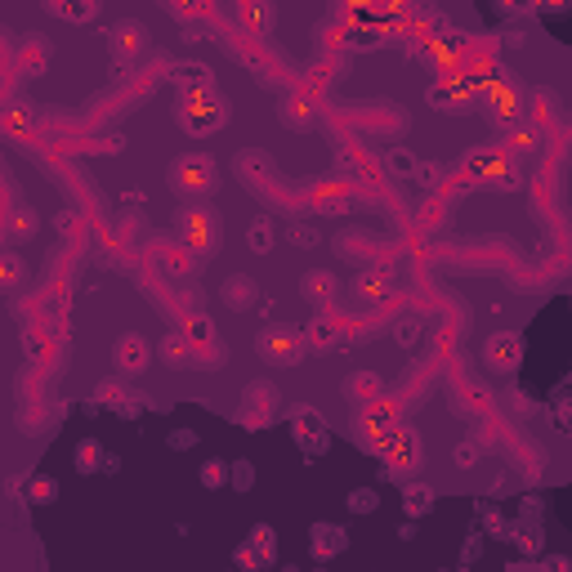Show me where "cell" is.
<instances>
[{
  "mask_svg": "<svg viewBox=\"0 0 572 572\" xmlns=\"http://www.w3.org/2000/svg\"><path fill=\"white\" fill-rule=\"evenodd\" d=\"M175 121L188 130L193 139H206L215 130H224L228 121V99L215 85H193V90H179L175 99Z\"/></svg>",
  "mask_w": 572,
  "mask_h": 572,
  "instance_id": "1",
  "label": "cell"
},
{
  "mask_svg": "<svg viewBox=\"0 0 572 572\" xmlns=\"http://www.w3.org/2000/svg\"><path fill=\"white\" fill-rule=\"evenodd\" d=\"M166 184H170V193L184 197V202H206L219 188V166L206 152H184V157L170 161Z\"/></svg>",
  "mask_w": 572,
  "mask_h": 572,
  "instance_id": "2",
  "label": "cell"
},
{
  "mask_svg": "<svg viewBox=\"0 0 572 572\" xmlns=\"http://www.w3.org/2000/svg\"><path fill=\"white\" fill-rule=\"evenodd\" d=\"M376 456H380V479H412L425 461V443L412 425L398 421L385 434V443L376 447Z\"/></svg>",
  "mask_w": 572,
  "mask_h": 572,
  "instance_id": "3",
  "label": "cell"
},
{
  "mask_svg": "<svg viewBox=\"0 0 572 572\" xmlns=\"http://www.w3.org/2000/svg\"><path fill=\"white\" fill-rule=\"evenodd\" d=\"M398 421H403V403H398L394 394H385V389H380L376 398L358 403V412H354V443L362 447V452L376 456V447L385 443V434Z\"/></svg>",
  "mask_w": 572,
  "mask_h": 572,
  "instance_id": "4",
  "label": "cell"
},
{
  "mask_svg": "<svg viewBox=\"0 0 572 572\" xmlns=\"http://www.w3.org/2000/svg\"><path fill=\"white\" fill-rule=\"evenodd\" d=\"M425 103L434 112H447V117H465L479 103V81L470 72H438L425 90Z\"/></svg>",
  "mask_w": 572,
  "mask_h": 572,
  "instance_id": "5",
  "label": "cell"
},
{
  "mask_svg": "<svg viewBox=\"0 0 572 572\" xmlns=\"http://www.w3.org/2000/svg\"><path fill=\"white\" fill-rule=\"evenodd\" d=\"M179 242H184L197 260L215 255L219 246H224V219H219L215 206L197 202V206H188V211H179Z\"/></svg>",
  "mask_w": 572,
  "mask_h": 572,
  "instance_id": "6",
  "label": "cell"
},
{
  "mask_svg": "<svg viewBox=\"0 0 572 572\" xmlns=\"http://www.w3.org/2000/svg\"><path fill=\"white\" fill-rule=\"evenodd\" d=\"M465 179L479 188H501V193H510V188H519V161H514L501 143H488V148H479L465 161Z\"/></svg>",
  "mask_w": 572,
  "mask_h": 572,
  "instance_id": "7",
  "label": "cell"
},
{
  "mask_svg": "<svg viewBox=\"0 0 572 572\" xmlns=\"http://www.w3.org/2000/svg\"><path fill=\"white\" fill-rule=\"evenodd\" d=\"M479 103L488 108V117L497 121V126H514V121L528 117V99H523V90L510 81V76H488V81L479 85Z\"/></svg>",
  "mask_w": 572,
  "mask_h": 572,
  "instance_id": "8",
  "label": "cell"
},
{
  "mask_svg": "<svg viewBox=\"0 0 572 572\" xmlns=\"http://www.w3.org/2000/svg\"><path fill=\"white\" fill-rule=\"evenodd\" d=\"M255 354L269 362V367H300L309 345H304V331L286 327V322H269V327L255 336Z\"/></svg>",
  "mask_w": 572,
  "mask_h": 572,
  "instance_id": "9",
  "label": "cell"
},
{
  "mask_svg": "<svg viewBox=\"0 0 572 572\" xmlns=\"http://www.w3.org/2000/svg\"><path fill=\"white\" fill-rule=\"evenodd\" d=\"M465 50H470V41H465L461 32H438V36H429L425 45H416L412 54L425 63L429 72H461Z\"/></svg>",
  "mask_w": 572,
  "mask_h": 572,
  "instance_id": "10",
  "label": "cell"
},
{
  "mask_svg": "<svg viewBox=\"0 0 572 572\" xmlns=\"http://www.w3.org/2000/svg\"><path fill=\"white\" fill-rule=\"evenodd\" d=\"M108 50H112V59H117L121 68H135V63H143V54L152 50L148 27H143L139 18H121V23H112L108 27Z\"/></svg>",
  "mask_w": 572,
  "mask_h": 572,
  "instance_id": "11",
  "label": "cell"
},
{
  "mask_svg": "<svg viewBox=\"0 0 572 572\" xmlns=\"http://www.w3.org/2000/svg\"><path fill=\"white\" fill-rule=\"evenodd\" d=\"M278 412H282V398H278V389H273L269 380H251V385L242 389V407H237V421H242L246 429L269 425Z\"/></svg>",
  "mask_w": 572,
  "mask_h": 572,
  "instance_id": "12",
  "label": "cell"
},
{
  "mask_svg": "<svg viewBox=\"0 0 572 572\" xmlns=\"http://www.w3.org/2000/svg\"><path fill=\"white\" fill-rule=\"evenodd\" d=\"M286 416H291V438L300 443V452H304V456H313V461H318V456H327V452H331L327 421H322V416L313 412V407H291Z\"/></svg>",
  "mask_w": 572,
  "mask_h": 572,
  "instance_id": "13",
  "label": "cell"
},
{
  "mask_svg": "<svg viewBox=\"0 0 572 572\" xmlns=\"http://www.w3.org/2000/svg\"><path fill=\"white\" fill-rule=\"evenodd\" d=\"M483 367L492 376H514L523 367V336L519 331H492L483 345Z\"/></svg>",
  "mask_w": 572,
  "mask_h": 572,
  "instance_id": "14",
  "label": "cell"
},
{
  "mask_svg": "<svg viewBox=\"0 0 572 572\" xmlns=\"http://www.w3.org/2000/svg\"><path fill=\"white\" fill-rule=\"evenodd\" d=\"M188 336V349H193V367H206V371H219L224 367V340L215 336V327L206 318H193V322H184L179 327Z\"/></svg>",
  "mask_w": 572,
  "mask_h": 572,
  "instance_id": "15",
  "label": "cell"
},
{
  "mask_svg": "<svg viewBox=\"0 0 572 572\" xmlns=\"http://www.w3.org/2000/svg\"><path fill=\"white\" fill-rule=\"evenodd\" d=\"M278 121L286 130H295V135H309V130L322 126V103L313 99V94L291 90V94H282L278 99Z\"/></svg>",
  "mask_w": 572,
  "mask_h": 572,
  "instance_id": "16",
  "label": "cell"
},
{
  "mask_svg": "<svg viewBox=\"0 0 572 572\" xmlns=\"http://www.w3.org/2000/svg\"><path fill=\"white\" fill-rule=\"evenodd\" d=\"M152 358H157V349H152L148 340L139 336V331H126V336H117V345H112V367H117L121 380L143 376Z\"/></svg>",
  "mask_w": 572,
  "mask_h": 572,
  "instance_id": "17",
  "label": "cell"
},
{
  "mask_svg": "<svg viewBox=\"0 0 572 572\" xmlns=\"http://www.w3.org/2000/svg\"><path fill=\"white\" fill-rule=\"evenodd\" d=\"M304 202H309V211L336 219L349 211V184H340V179H313V184L304 188Z\"/></svg>",
  "mask_w": 572,
  "mask_h": 572,
  "instance_id": "18",
  "label": "cell"
},
{
  "mask_svg": "<svg viewBox=\"0 0 572 572\" xmlns=\"http://www.w3.org/2000/svg\"><path fill=\"white\" fill-rule=\"evenodd\" d=\"M345 546H349V532L340 528V523H313V528H309L313 564H331L336 555H345Z\"/></svg>",
  "mask_w": 572,
  "mask_h": 572,
  "instance_id": "19",
  "label": "cell"
},
{
  "mask_svg": "<svg viewBox=\"0 0 572 572\" xmlns=\"http://www.w3.org/2000/svg\"><path fill=\"white\" fill-rule=\"evenodd\" d=\"M219 300H224L233 313H246L255 300H260V282H255L251 273H228L224 286H219Z\"/></svg>",
  "mask_w": 572,
  "mask_h": 572,
  "instance_id": "20",
  "label": "cell"
},
{
  "mask_svg": "<svg viewBox=\"0 0 572 572\" xmlns=\"http://www.w3.org/2000/svg\"><path fill=\"white\" fill-rule=\"evenodd\" d=\"M541 143H546V130L523 117V121H514V126H505L501 148L510 152V157H523V152H541Z\"/></svg>",
  "mask_w": 572,
  "mask_h": 572,
  "instance_id": "21",
  "label": "cell"
},
{
  "mask_svg": "<svg viewBox=\"0 0 572 572\" xmlns=\"http://www.w3.org/2000/svg\"><path fill=\"white\" fill-rule=\"evenodd\" d=\"M0 228H5L9 246H23V242H32V237L41 233V215H36L32 206H14L9 215H0Z\"/></svg>",
  "mask_w": 572,
  "mask_h": 572,
  "instance_id": "22",
  "label": "cell"
},
{
  "mask_svg": "<svg viewBox=\"0 0 572 572\" xmlns=\"http://www.w3.org/2000/svg\"><path fill=\"white\" fill-rule=\"evenodd\" d=\"M237 18H242V27L251 36H269L273 23H278V9H273V0H242Z\"/></svg>",
  "mask_w": 572,
  "mask_h": 572,
  "instance_id": "23",
  "label": "cell"
},
{
  "mask_svg": "<svg viewBox=\"0 0 572 572\" xmlns=\"http://www.w3.org/2000/svg\"><path fill=\"white\" fill-rule=\"evenodd\" d=\"M0 135L32 139L36 135V112L27 108V103H9V108H0Z\"/></svg>",
  "mask_w": 572,
  "mask_h": 572,
  "instance_id": "24",
  "label": "cell"
},
{
  "mask_svg": "<svg viewBox=\"0 0 572 572\" xmlns=\"http://www.w3.org/2000/svg\"><path fill=\"white\" fill-rule=\"evenodd\" d=\"M336 286H340V282L331 278L327 269H309V273H304V278H300V295L313 304V309H322V304H331V300H336Z\"/></svg>",
  "mask_w": 572,
  "mask_h": 572,
  "instance_id": "25",
  "label": "cell"
},
{
  "mask_svg": "<svg viewBox=\"0 0 572 572\" xmlns=\"http://www.w3.org/2000/svg\"><path fill=\"white\" fill-rule=\"evenodd\" d=\"M27 282H32V269H27L23 255L0 251V295H18Z\"/></svg>",
  "mask_w": 572,
  "mask_h": 572,
  "instance_id": "26",
  "label": "cell"
},
{
  "mask_svg": "<svg viewBox=\"0 0 572 572\" xmlns=\"http://www.w3.org/2000/svg\"><path fill=\"white\" fill-rule=\"evenodd\" d=\"M358 300L362 304H385L394 300V273L389 269H371L358 278Z\"/></svg>",
  "mask_w": 572,
  "mask_h": 572,
  "instance_id": "27",
  "label": "cell"
},
{
  "mask_svg": "<svg viewBox=\"0 0 572 572\" xmlns=\"http://www.w3.org/2000/svg\"><path fill=\"white\" fill-rule=\"evenodd\" d=\"M157 358L166 362L170 371L193 367V349H188V336H184V331H166V336H161V345H157Z\"/></svg>",
  "mask_w": 572,
  "mask_h": 572,
  "instance_id": "28",
  "label": "cell"
},
{
  "mask_svg": "<svg viewBox=\"0 0 572 572\" xmlns=\"http://www.w3.org/2000/svg\"><path fill=\"white\" fill-rule=\"evenodd\" d=\"M510 541L523 550V555H541L546 528H541V519H528V514H523V523H510Z\"/></svg>",
  "mask_w": 572,
  "mask_h": 572,
  "instance_id": "29",
  "label": "cell"
},
{
  "mask_svg": "<svg viewBox=\"0 0 572 572\" xmlns=\"http://www.w3.org/2000/svg\"><path fill=\"white\" fill-rule=\"evenodd\" d=\"M41 5L63 23H90L99 14V0H41Z\"/></svg>",
  "mask_w": 572,
  "mask_h": 572,
  "instance_id": "30",
  "label": "cell"
},
{
  "mask_svg": "<svg viewBox=\"0 0 572 572\" xmlns=\"http://www.w3.org/2000/svg\"><path fill=\"white\" fill-rule=\"evenodd\" d=\"M99 403H108L112 412H121V416H135L139 412V398L130 394L121 380H103V385H99Z\"/></svg>",
  "mask_w": 572,
  "mask_h": 572,
  "instance_id": "31",
  "label": "cell"
},
{
  "mask_svg": "<svg viewBox=\"0 0 572 572\" xmlns=\"http://www.w3.org/2000/svg\"><path fill=\"white\" fill-rule=\"evenodd\" d=\"M412 9H416V0H376V5H371V14L380 18V27H394V32H403V23L412 18Z\"/></svg>",
  "mask_w": 572,
  "mask_h": 572,
  "instance_id": "32",
  "label": "cell"
},
{
  "mask_svg": "<svg viewBox=\"0 0 572 572\" xmlns=\"http://www.w3.org/2000/svg\"><path fill=\"white\" fill-rule=\"evenodd\" d=\"M103 452H108V447H103L99 438H81V443H76V452H72L76 474H99L103 470Z\"/></svg>",
  "mask_w": 572,
  "mask_h": 572,
  "instance_id": "33",
  "label": "cell"
},
{
  "mask_svg": "<svg viewBox=\"0 0 572 572\" xmlns=\"http://www.w3.org/2000/svg\"><path fill=\"white\" fill-rule=\"evenodd\" d=\"M434 510V488L429 483H407L403 488V514L407 519H425Z\"/></svg>",
  "mask_w": 572,
  "mask_h": 572,
  "instance_id": "34",
  "label": "cell"
},
{
  "mask_svg": "<svg viewBox=\"0 0 572 572\" xmlns=\"http://www.w3.org/2000/svg\"><path fill=\"white\" fill-rule=\"evenodd\" d=\"M340 389H345V398L358 407V403H367V398H376L380 389H385V380H380V376H371V371H358V376H349Z\"/></svg>",
  "mask_w": 572,
  "mask_h": 572,
  "instance_id": "35",
  "label": "cell"
},
{
  "mask_svg": "<svg viewBox=\"0 0 572 572\" xmlns=\"http://www.w3.org/2000/svg\"><path fill=\"white\" fill-rule=\"evenodd\" d=\"M273 242H278V228H273V219L269 215L251 219V228H246V246H251L255 255H269Z\"/></svg>",
  "mask_w": 572,
  "mask_h": 572,
  "instance_id": "36",
  "label": "cell"
},
{
  "mask_svg": "<svg viewBox=\"0 0 572 572\" xmlns=\"http://www.w3.org/2000/svg\"><path fill=\"white\" fill-rule=\"evenodd\" d=\"M304 345L336 349V345H340V322H336V318H313L309 331H304Z\"/></svg>",
  "mask_w": 572,
  "mask_h": 572,
  "instance_id": "37",
  "label": "cell"
},
{
  "mask_svg": "<svg viewBox=\"0 0 572 572\" xmlns=\"http://www.w3.org/2000/svg\"><path fill=\"white\" fill-rule=\"evenodd\" d=\"M161 269H166L170 278H188V273L197 269V255L179 242V246H170V251H161Z\"/></svg>",
  "mask_w": 572,
  "mask_h": 572,
  "instance_id": "38",
  "label": "cell"
},
{
  "mask_svg": "<svg viewBox=\"0 0 572 572\" xmlns=\"http://www.w3.org/2000/svg\"><path fill=\"white\" fill-rule=\"evenodd\" d=\"M45 68H50V45H45V41H27L23 54H18V72L41 76Z\"/></svg>",
  "mask_w": 572,
  "mask_h": 572,
  "instance_id": "39",
  "label": "cell"
},
{
  "mask_svg": "<svg viewBox=\"0 0 572 572\" xmlns=\"http://www.w3.org/2000/svg\"><path fill=\"white\" fill-rule=\"evenodd\" d=\"M27 501L32 505H54L59 501V479H54V474H32V479H27Z\"/></svg>",
  "mask_w": 572,
  "mask_h": 572,
  "instance_id": "40",
  "label": "cell"
},
{
  "mask_svg": "<svg viewBox=\"0 0 572 572\" xmlns=\"http://www.w3.org/2000/svg\"><path fill=\"white\" fill-rule=\"evenodd\" d=\"M251 546L260 550V559H264V568L278 559V532H273V523H255L251 528Z\"/></svg>",
  "mask_w": 572,
  "mask_h": 572,
  "instance_id": "41",
  "label": "cell"
},
{
  "mask_svg": "<svg viewBox=\"0 0 572 572\" xmlns=\"http://www.w3.org/2000/svg\"><path fill=\"white\" fill-rule=\"evenodd\" d=\"M197 479H202V488H228V461H219V456H211V461H202V470H197Z\"/></svg>",
  "mask_w": 572,
  "mask_h": 572,
  "instance_id": "42",
  "label": "cell"
},
{
  "mask_svg": "<svg viewBox=\"0 0 572 572\" xmlns=\"http://www.w3.org/2000/svg\"><path fill=\"white\" fill-rule=\"evenodd\" d=\"M237 170H242L246 184H255V175H273V161L264 157V152H242V157H237Z\"/></svg>",
  "mask_w": 572,
  "mask_h": 572,
  "instance_id": "43",
  "label": "cell"
},
{
  "mask_svg": "<svg viewBox=\"0 0 572 572\" xmlns=\"http://www.w3.org/2000/svg\"><path fill=\"white\" fill-rule=\"evenodd\" d=\"M228 488L251 492L255 488V465L251 461H228Z\"/></svg>",
  "mask_w": 572,
  "mask_h": 572,
  "instance_id": "44",
  "label": "cell"
},
{
  "mask_svg": "<svg viewBox=\"0 0 572 572\" xmlns=\"http://www.w3.org/2000/svg\"><path fill=\"white\" fill-rule=\"evenodd\" d=\"M345 505H349V514H376L380 497H376V488H354L345 497Z\"/></svg>",
  "mask_w": 572,
  "mask_h": 572,
  "instance_id": "45",
  "label": "cell"
},
{
  "mask_svg": "<svg viewBox=\"0 0 572 572\" xmlns=\"http://www.w3.org/2000/svg\"><path fill=\"white\" fill-rule=\"evenodd\" d=\"M175 85H179V90H193V85H211V72H206L202 63H184V68L175 72Z\"/></svg>",
  "mask_w": 572,
  "mask_h": 572,
  "instance_id": "46",
  "label": "cell"
},
{
  "mask_svg": "<svg viewBox=\"0 0 572 572\" xmlns=\"http://www.w3.org/2000/svg\"><path fill=\"white\" fill-rule=\"evenodd\" d=\"M233 564H237V568H246V572H260V568H264V559H260V550L251 546V537H246V541H237V550H233Z\"/></svg>",
  "mask_w": 572,
  "mask_h": 572,
  "instance_id": "47",
  "label": "cell"
},
{
  "mask_svg": "<svg viewBox=\"0 0 572 572\" xmlns=\"http://www.w3.org/2000/svg\"><path fill=\"white\" fill-rule=\"evenodd\" d=\"M479 519H483V528H488L492 537H505V541H510V519H505L501 510H492V505H483V514H479Z\"/></svg>",
  "mask_w": 572,
  "mask_h": 572,
  "instance_id": "48",
  "label": "cell"
},
{
  "mask_svg": "<svg viewBox=\"0 0 572 572\" xmlns=\"http://www.w3.org/2000/svg\"><path fill=\"white\" fill-rule=\"evenodd\" d=\"M371 5H376V0H336V14L358 23V18H371Z\"/></svg>",
  "mask_w": 572,
  "mask_h": 572,
  "instance_id": "49",
  "label": "cell"
},
{
  "mask_svg": "<svg viewBox=\"0 0 572 572\" xmlns=\"http://www.w3.org/2000/svg\"><path fill=\"white\" fill-rule=\"evenodd\" d=\"M286 242H295V246H318L322 233H318V228H309V224H286Z\"/></svg>",
  "mask_w": 572,
  "mask_h": 572,
  "instance_id": "50",
  "label": "cell"
},
{
  "mask_svg": "<svg viewBox=\"0 0 572 572\" xmlns=\"http://www.w3.org/2000/svg\"><path fill=\"white\" fill-rule=\"evenodd\" d=\"M166 447L170 452H188V447H197V429H170Z\"/></svg>",
  "mask_w": 572,
  "mask_h": 572,
  "instance_id": "51",
  "label": "cell"
},
{
  "mask_svg": "<svg viewBox=\"0 0 572 572\" xmlns=\"http://www.w3.org/2000/svg\"><path fill=\"white\" fill-rule=\"evenodd\" d=\"M452 461L461 465V470H470V465L479 461V447H474V443H461V447H456V456H452Z\"/></svg>",
  "mask_w": 572,
  "mask_h": 572,
  "instance_id": "52",
  "label": "cell"
},
{
  "mask_svg": "<svg viewBox=\"0 0 572 572\" xmlns=\"http://www.w3.org/2000/svg\"><path fill=\"white\" fill-rule=\"evenodd\" d=\"M497 5H501V14L519 18V14H528V9H532V0H497Z\"/></svg>",
  "mask_w": 572,
  "mask_h": 572,
  "instance_id": "53",
  "label": "cell"
},
{
  "mask_svg": "<svg viewBox=\"0 0 572 572\" xmlns=\"http://www.w3.org/2000/svg\"><path fill=\"white\" fill-rule=\"evenodd\" d=\"M416 336H421V318H407V322H403V331H398V340H403V345H412Z\"/></svg>",
  "mask_w": 572,
  "mask_h": 572,
  "instance_id": "54",
  "label": "cell"
},
{
  "mask_svg": "<svg viewBox=\"0 0 572 572\" xmlns=\"http://www.w3.org/2000/svg\"><path fill=\"white\" fill-rule=\"evenodd\" d=\"M532 9H541V14H564L568 0H532Z\"/></svg>",
  "mask_w": 572,
  "mask_h": 572,
  "instance_id": "55",
  "label": "cell"
},
{
  "mask_svg": "<svg viewBox=\"0 0 572 572\" xmlns=\"http://www.w3.org/2000/svg\"><path fill=\"white\" fill-rule=\"evenodd\" d=\"M121 470V456L117 452H103V470L99 474H117Z\"/></svg>",
  "mask_w": 572,
  "mask_h": 572,
  "instance_id": "56",
  "label": "cell"
},
{
  "mask_svg": "<svg viewBox=\"0 0 572 572\" xmlns=\"http://www.w3.org/2000/svg\"><path fill=\"white\" fill-rule=\"evenodd\" d=\"M389 166H398V170H412V157H407V152H394V157H389Z\"/></svg>",
  "mask_w": 572,
  "mask_h": 572,
  "instance_id": "57",
  "label": "cell"
},
{
  "mask_svg": "<svg viewBox=\"0 0 572 572\" xmlns=\"http://www.w3.org/2000/svg\"><path fill=\"white\" fill-rule=\"evenodd\" d=\"M461 559H465V564H474V559H479V541H470V546L461 550Z\"/></svg>",
  "mask_w": 572,
  "mask_h": 572,
  "instance_id": "58",
  "label": "cell"
},
{
  "mask_svg": "<svg viewBox=\"0 0 572 572\" xmlns=\"http://www.w3.org/2000/svg\"><path fill=\"white\" fill-rule=\"evenodd\" d=\"M5 246H9V242H5V228H0V251H5Z\"/></svg>",
  "mask_w": 572,
  "mask_h": 572,
  "instance_id": "59",
  "label": "cell"
}]
</instances>
